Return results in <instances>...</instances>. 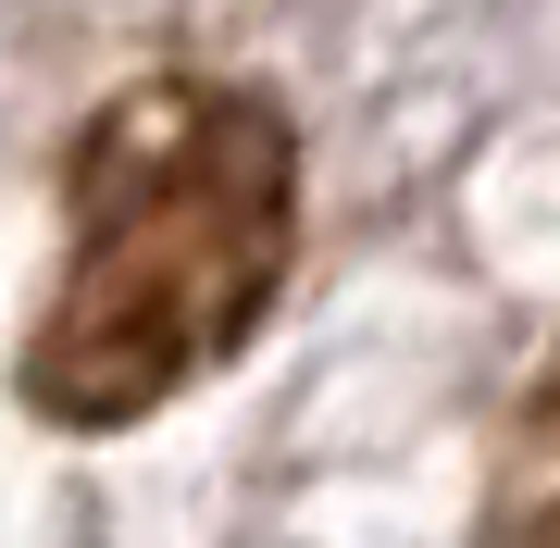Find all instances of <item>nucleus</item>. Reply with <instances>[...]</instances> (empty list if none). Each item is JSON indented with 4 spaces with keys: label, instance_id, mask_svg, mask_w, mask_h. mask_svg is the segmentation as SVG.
Returning a JSON list of instances; mask_svg holds the SVG:
<instances>
[{
    "label": "nucleus",
    "instance_id": "obj_1",
    "mask_svg": "<svg viewBox=\"0 0 560 548\" xmlns=\"http://www.w3.org/2000/svg\"><path fill=\"white\" fill-rule=\"evenodd\" d=\"M300 249L287 113L224 75H150L88 113L62 163V275L25 337L50 424H138L261 337Z\"/></svg>",
    "mask_w": 560,
    "mask_h": 548
}]
</instances>
